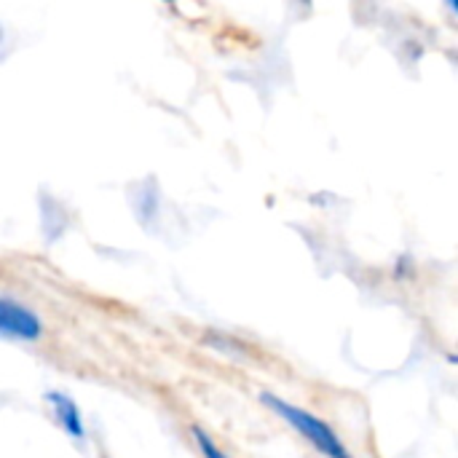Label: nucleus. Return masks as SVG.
<instances>
[{"mask_svg":"<svg viewBox=\"0 0 458 458\" xmlns=\"http://www.w3.org/2000/svg\"><path fill=\"white\" fill-rule=\"evenodd\" d=\"M263 405L268 411H274L279 419H284L301 437H306L322 456L327 458H352V454L346 451V445L341 443V437L330 429V424H325L322 419H317L314 413L298 408V405H290L287 400L271 394V392H263L260 394Z\"/></svg>","mask_w":458,"mask_h":458,"instance_id":"nucleus-1","label":"nucleus"},{"mask_svg":"<svg viewBox=\"0 0 458 458\" xmlns=\"http://www.w3.org/2000/svg\"><path fill=\"white\" fill-rule=\"evenodd\" d=\"M43 333L40 319L21 303L0 295V335L16 341H38Z\"/></svg>","mask_w":458,"mask_h":458,"instance_id":"nucleus-2","label":"nucleus"},{"mask_svg":"<svg viewBox=\"0 0 458 458\" xmlns=\"http://www.w3.org/2000/svg\"><path fill=\"white\" fill-rule=\"evenodd\" d=\"M46 400H48V405H51V411L56 416V424L64 429V435L81 443L86 437V429H83V419H81V411H78L75 400L70 394H64V392H48Z\"/></svg>","mask_w":458,"mask_h":458,"instance_id":"nucleus-3","label":"nucleus"},{"mask_svg":"<svg viewBox=\"0 0 458 458\" xmlns=\"http://www.w3.org/2000/svg\"><path fill=\"white\" fill-rule=\"evenodd\" d=\"M193 437H196V443H199V448H201V454L204 458H228L212 440H209V435L207 432H201L199 427H193Z\"/></svg>","mask_w":458,"mask_h":458,"instance_id":"nucleus-4","label":"nucleus"}]
</instances>
